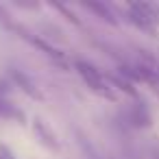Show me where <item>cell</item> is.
I'll list each match as a JSON object with an SVG mask.
<instances>
[{
    "instance_id": "obj_1",
    "label": "cell",
    "mask_w": 159,
    "mask_h": 159,
    "mask_svg": "<svg viewBox=\"0 0 159 159\" xmlns=\"http://www.w3.org/2000/svg\"><path fill=\"white\" fill-rule=\"evenodd\" d=\"M9 76L13 79V83H16V85L29 96V98H33V100H42V98H44V94L39 92V87L35 85V81H33L29 74H24L22 70L11 68V70H9Z\"/></svg>"
},
{
    "instance_id": "obj_2",
    "label": "cell",
    "mask_w": 159,
    "mask_h": 159,
    "mask_svg": "<svg viewBox=\"0 0 159 159\" xmlns=\"http://www.w3.org/2000/svg\"><path fill=\"white\" fill-rule=\"evenodd\" d=\"M33 131H35V135H37V139L46 146V148H50V150H59V142H57V135L52 133V129L42 120V118H35L33 120Z\"/></svg>"
},
{
    "instance_id": "obj_3",
    "label": "cell",
    "mask_w": 159,
    "mask_h": 159,
    "mask_svg": "<svg viewBox=\"0 0 159 159\" xmlns=\"http://www.w3.org/2000/svg\"><path fill=\"white\" fill-rule=\"evenodd\" d=\"M129 120H131V124L137 126V129H148V126L152 124L150 111H148V107H146L144 102H135V105L131 107V111H129Z\"/></svg>"
},
{
    "instance_id": "obj_4",
    "label": "cell",
    "mask_w": 159,
    "mask_h": 159,
    "mask_svg": "<svg viewBox=\"0 0 159 159\" xmlns=\"http://www.w3.org/2000/svg\"><path fill=\"white\" fill-rule=\"evenodd\" d=\"M135 70H137V79L139 81H144L157 96H159V70H152V68H146V66H142V63H137L135 66Z\"/></svg>"
},
{
    "instance_id": "obj_5",
    "label": "cell",
    "mask_w": 159,
    "mask_h": 159,
    "mask_svg": "<svg viewBox=\"0 0 159 159\" xmlns=\"http://www.w3.org/2000/svg\"><path fill=\"white\" fill-rule=\"evenodd\" d=\"M83 7L85 9H89V11H94L102 22H109L111 26H118V18L113 16V11L107 7V5H102V2H96V0H92V2H83Z\"/></svg>"
},
{
    "instance_id": "obj_6",
    "label": "cell",
    "mask_w": 159,
    "mask_h": 159,
    "mask_svg": "<svg viewBox=\"0 0 159 159\" xmlns=\"http://www.w3.org/2000/svg\"><path fill=\"white\" fill-rule=\"evenodd\" d=\"M105 79H107V83H109L113 89L126 92L129 96L137 98V89H135V87H133V83H131V81H126L124 76H120V74H111V76H105Z\"/></svg>"
},
{
    "instance_id": "obj_7",
    "label": "cell",
    "mask_w": 159,
    "mask_h": 159,
    "mask_svg": "<svg viewBox=\"0 0 159 159\" xmlns=\"http://www.w3.org/2000/svg\"><path fill=\"white\" fill-rule=\"evenodd\" d=\"M0 118H16V120H24V113L18 111L16 105H11L5 96H0Z\"/></svg>"
},
{
    "instance_id": "obj_8",
    "label": "cell",
    "mask_w": 159,
    "mask_h": 159,
    "mask_svg": "<svg viewBox=\"0 0 159 159\" xmlns=\"http://www.w3.org/2000/svg\"><path fill=\"white\" fill-rule=\"evenodd\" d=\"M50 7H52V9H57V11H61V13L66 16V20H68V22H74L76 26L81 24V20H79V18H76V16H74V13H72V11H70V9L66 7V5H59V2H50Z\"/></svg>"
},
{
    "instance_id": "obj_9",
    "label": "cell",
    "mask_w": 159,
    "mask_h": 159,
    "mask_svg": "<svg viewBox=\"0 0 159 159\" xmlns=\"http://www.w3.org/2000/svg\"><path fill=\"white\" fill-rule=\"evenodd\" d=\"M9 92H11V87H9V81L0 79V96H2V94H9Z\"/></svg>"
},
{
    "instance_id": "obj_10",
    "label": "cell",
    "mask_w": 159,
    "mask_h": 159,
    "mask_svg": "<svg viewBox=\"0 0 159 159\" xmlns=\"http://www.w3.org/2000/svg\"><path fill=\"white\" fill-rule=\"evenodd\" d=\"M150 155H152V159H159V146H155V148H152V152H150Z\"/></svg>"
},
{
    "instance_id": "obj_11",
    "label": "cell",
    "mask_w": 159,
    "mask_h": 159,
    "mask_svg": "<svg viewBox=\"0 0 159 159\" xmlns=\"http://www.w3.org/2000/svg\"><path fill=\"white\" fill-rule=\"evenodd\" d=\"M0 159H2V157H0Z\"/></svg>"
}]
</instances>
